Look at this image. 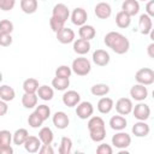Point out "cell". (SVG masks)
<instances>
[{
	"label": "cell",
	"mask_w": 154,
	"mask_h": 154,
	"mask_svg": "<svg viewBox=\"0 0 154 154\" xmlns=\"http://www.w3.org/2000/svg\"><path fill=\"white\" fill-rule=\"evenodd\" d=\"M105 45L111 48L116 54H125L130 49V42L126 36L118 31H109L105 35Z\"/></svg>",
	"instance_id": "1"
},
{
	"label": "cell",
	"mask_w": 154,
	"mask_h": 154,
	"mask_svg": "<svg viewBox=\"0 0 154 154\" xmlns=\"http://www.w3.org/2000/svg\"><path fill=\"white\" fill-rule=\"evenodd\" d=\"M71 70L77 76H87L91 70V64L87 58L79 57V58H76L72 61Z\"/></svg>",
	"instance_id": "2"
},
{
	"label": "cell",
	"mask_w": 154,
	"mask_h": 154,
	"mask_svg": "<svg viewBox=\"0 0 154 154\" xmlns=\"http://www.w3.org/2000/svg\"><path fill=\"white\" fill-rule=\"evenodd\" d=\"M135 79L140 84L150 85L154 83V71L149 67H142L135 73Z\"/></svg>",
	"instance_id": "3"
},
{
	"label": "cell",
	"mask_w": 154,
	"mask_h": 154,
	"mask_svg": "<svg viewBox=\"0 0 154 154\" xmlns=\"http://www.w3.org/2000/svg\"><path fill=\"white\" fill-rule=\"evenodd\" d=\"M112 144L118 149H125L131 144V136L123 130L118 131L116 135L112 136Z\"/></svg>",
	"instance_id": "4"
},
{
	"label": "cell",
	"mask_w": 154,
	"mask_h": 154,
	"mask_svg": "<svg viewBox=\"0 0 154 154\" xmlns=\"http://www.w3.org/2000/svg\"><path fill=\"white\" fill-rule=\"evenodd\" d=\"M131 112L137 120H147L150 117V107L142 101H138V103L132 107Z\"/></svg>",
	"instance_id": "5"
},
{
	"label": "cell",
	"mask_w": 154,
	"mask_h": 154,
	"mask_svg": "<svg viewBox=\"0 0 154 154\" xmlns=\"http://www.w3.org/2000/svg\"><path fill=\"white\" fill-rule=\"evenodd\" d=\"M52 17L63 22V23H65L70 17V10L65 4L59 2V4L54 5V7L52 10Z\"/></svg>",
	"instance_id": "6"
},
{
	"label": "cell",
	"mask_w": 154,
	"mask_h": 154,
	"mask_svg": "<svg viewBox=\"0 0 154 154\" xmlns=\"http://www.w3.org/2000/svg\"><path fill=\"white\" fill-rule=\"evenodd\" d=\"M94 113V106L89 101H82L76 106V114L79 119H88Z\"/></svg>",
	"instance_id": "7"
},
{
	"label": "cell",
	"mask_w": 154,
	"mask_h": 154,
	"mask_svg": "<svg viewBox=\"0 0 154 154\" xmlns=\"http://www.w3.org/2000/svg\"><path fill=\"white\" fill-rule=\"evenodd\" d=\"M132 107H134L132 101L129 97H120L116 102V111L118 112V114H122V116L130 114L132 111Z\"/></svg>",
	"instance_id": "8"
},
{
	"label": "cell",
	"mask_w": 154,
	"mask_h": 154,
	"mask_svg": "<svg viewBox=\"0 0 154 154\" xmlns=\"http://www.w3.org/2000/svg\"><path fill=\"white\" fill-rule=\"evenodd\" d=\"M52 122H53V125L59 129V130H64L69 126L70 124V119H69V116L63 112V111H58L53 114L52 117Z\"/></svg>",
	"instance_id": "9"
},
{
	"label": "cell",
	"mask_w": 154,
	"mask_h": 154,
	"mask_svg": "<svg viewBox=\"0 0 154 154\" xmlns=\"http://www.w3.org/2000/svg\"><path fill=\"white\" fill-rule=\"evenodd\" d=\"M130 96L136 101H144L148 97V89L143 84H135L130 89Z\"/></svg>",
	"instance_id": "10"
},
{
	"label": "cell",
	"mask_w": 154,
	"mask_h": 154,
	"mask_svg": "<svg viewBox=\"0 0 154 154\" xmlns=\"http://www.w3.org/2000/svg\"><path fill=\"white\" fill-rule=\"evenodd\" d=\"M87 19H88V13L83 7H76L71 13V22L77 26L85 24Z\"/></svg>",
	"instance_id": "11"
},
{
	"label": "cell",
	"mask_w": 154,
	"mask_h": 154,
	"mask_svg": "<svg viewBox=\"0 0 154 154\" xmlns=\"http://www.w3.org/2000/svg\"><path fill=\"white\" fill-rule=\"evenodd\" d=\"M138 29L142 35H149V32L153 30V20L152 17H149L147 13H143L140 16L138 19Z\"/></svg>",
	"instance_id": "12"
},
{
	"label": "cell",
	"mask_w": 154,
	"mask_h": 154,
	"mask_svg": "<svg viewBox=\"0 0 154 154\" xmlns=\"http://www.w3.org/2000/svg\"><path fill=\"white\" fill-rule=\"evenodd\" d=\"M81 102V95L76 90H67L63 95V103L67 107H75Z\"/></svg>",
	"instance_id": "13"
},
{
	"label": "cell",
	"mask_w": 154,
	"mask_h": 154,
	"mask_svg": "<svg viewBox=\"0 0 154 154\" xmlns=\"http://www.w3.org/2000/svg\"><path fill=\"white\" fill-rule=\"evenodd\" d=\"M94 13L100 19H107L112 14V7L107 2H99L94 8Z\"/></svg>",
	"instance_id": "14"
},
{
	"label": "cell",
	"mask_w": 154,
	"mask_h": 154,
	"mask_svg": "<svg viewBox=\"0 0 154 154\" xmlns=\"http://www.w3.org/2000/svg\"><path fill=\"white\" fill-rule=\"evenodd\" d=\"M55 34H57L58 41L60 43H63V45H67V43H71V42L75 41V31L72 29H70V28H65L64 26L63 29H60Z\"/></svg>",
	"instance_id": "15"
},
{
	"label": "cell",
	"mask_w": 154,
	"mask_h": 154,
	"mask_svg": "<svg viewBox=\"0 0 154 154\" xmlns=\"http://www.w3.org/2000/svg\"><path fill=\"white\" fill-rule=\"evenodd\" d=\"M131 131H132V134H134L136 137H146V136L149 135L150 128H149V125L146 123V120H138V122H136V123L132 125Z\"/></svg>",
	"instance_id": "16"
},
{
	"label": "cell",
	"mask_w": 154,
	"mask_h": 154,
	"mask_svg": "<svg viewBox=\"0 0 154 154\" xmlns=\"http://www.w3.org/2000/svg\"><path fill=\"white\" fill-rule=\"evenodd\" d=\"M122 11L130 17L136 16L140 12V2L137 0H124L122 4Z\"/></svg>",
	"instance_id": "17"
},
{
	"label": "cell",
	"mask_w": 154,
	"mask_h": 154,
	"mask_svg": "<svg viewBox=\"0 0 154 154\" xmlns=\"http://www.w3.org/2000/svg\"><path fill=\"white\" fill-rule=\"evenodd\" d=\"M109 60H111V57L108 52H106L105 49H96L93 53V61L97 66H106L109 63Z\"/></svg>",
	"instance_id": "18"
},
{
	"label": "cell",
	"mask_w": 154,
	"mask_h": 154,
	"mask_svg": "<svg viewBox=\"0 0 154 154\" xmlns=\"http://www.w3.org/2000/svg\"><path fill=\"white\" fill-rule=\"evenodd\" d=\"M41 144L42 143L37 136H28V138L23 143V146L28 153H37Z\"/></svg>",
	"instance_id": "19"
},
{
	"label": "cell",
	"mask_w": 154,
	"mask_h": 154,
	"mask_svg": "<svg viewBox=\"0 0 154 154\" xmlns=\"http://www.w3.org/2000/svg\"><path fill=\"white\" fill-rule=\"evenodd\" d=\"M90 42L87 41V40H83V38H77L73 41V51L75 53L79 54V55H84L87 54L89 51H90Z\"/></svg>",
	"instance_id": "20"
},
{
	"label": "cell",
	"mask_w": 154,
	"mask_h": 154,
	"mask_svg": "<svg viewBox=\"0 0 154 154\" xmlns=\"http://www.w3.org/2000/svg\"><path fill=\"white\" fill-rule=\"evenodd\" d=\"M78 35L83 40H87V41H90L95 37L96 35V30L93 25H89V24H83L79 26V30H78Z\"/></svg>",
	"instance_id": "21"
},
{
	"label": "cell",
	"mask_w": 154,
	"mask_h": 154,
	"mask_svg": "<svg viewBox=\"0 0 154 154\" xmlns=\"http://www.w3.org/2000/svg\"><path fill=\"white\" fill-rule=\"evenodd\" d=\"M126 124H128V120L125 119L124 116L119 114V116H113L111 119H109V126L112 130H116V131H122L126 128Z\"/></svg>",
	"instance_id": "22"
},
{
	"label": "cell",
	"mask_w": 154,
	"mask_h": 154,
	"mask_svg": "<svg viewBox=\"0 0 154 154\" xmlns=\"http://www.w3.org/2000/svg\"><path fill=\"white\" fill-rule=\"evenodd\" d=\"M114 107V102L111 97H107V96H103L97 102V111L102 114H107L112 111V108Z\"/></svg>",
	"instance_id": "23"
},
{
	"label": "cell",
	"mask_w": 154,
	"mask_h": 154,
	"mask_svg": "<svg viewBox=\"0 0 154 154\" xmlns=\"http://www.w3.org/2000/svg\"><path fill=\"white\" fill-rule=\"evenodd\" d=\"M38 138H40V141H41L42 144H51L53 142L54 134H53V131H52L51 128L43 126L38 131Z\"/></svg>",
	"instance_id": "24"
},
{
	"label": "cell",
	"mask_w": 154,
	"mask_h": 154,
	"mask_svg": "<svg viewBox=\"0 0 154 154\" xmlns=\"http://www.w3.org/2000/svg\"><path fill=\"white\" fill-rule=\"evenodd\" d=\"M36 95L43 100V101H49L53 99L54 96V90L52 87H48V85H40L37 91H36Z\"/></svg>",
	"instance_id": "25"
},
{
	"label": "cell",
	"mask_w": 154,
	"mask_h": 154,
	"mask_svg": "<svg viewBox=\"0 0 154 154\" xmlns=\"http://www.w3.org/2000/svg\"><path fill=\"white\" fill-rule=\"evenodd\" d=\"M37 0H20V10L26 14H32L37 11Z\"/></svg>",
	"instance_id": "26"
},
{
	"label": "cell",
	"mask_w": 154,
	"mask_h": 154,
	"mask_svg": "<svg viewBox=\"0 0 154 154\" xmlns=\"http://www.w3.org/2000/svg\"><path fill=\"white\" fill-rule=\"evenodd\" d=\"M37 100H38V96L36 94H29V93H24L23 96H22V105L30 109V108H34L37 106Z\"/></svg>",
	"instance_id": "27"
},
{
	"label": "cell",
	"mask_w": 154,
	"mask_h": 154,
	"mask_svg": "<svg viewBox=\"0 0 154 154\" xmlns=\"http://www.w3.org/2000/svg\"><path fill=\"white\" fill-rule=\"evenodd\" d=\"M16 96V91L12 87L7 85V84H2L0 85V99L8 102V101H12Z\"/></svg>",
	"instance_id": "28"
},
{
	"label": "cell",
	"mask_w": 154,
	"mask_h": 154,
	"mask_svg": "<svg viewBox=\"0 0 154 154\" xmlns=\"http://www.w3.org/2000/svg\"><path fill=\"white\" fill-rule=\"evenodd\" d=\"M40 84H38V81L36 78H26L24 82H23V90L24 93H29V94H36L37 89H38Z\"/></svg>",
	"instance_id": "29"
},
{
	"label": "cell",
	"mask_w": 154,
	"mask_h": 154,
	"mask_svg": "<svg viewBox=\"0 0 154 154\" xmlns=\"http://www.w3.org/2000/svg\"><path fill=\"white\" fill-rule=\"evenodd\" d=\"M28 136H29L28 130L24 129V128H20V129H17L14 131V134H12V141H13L14 144L22 146L25 142V140L28 138Z\"/></svg>",
	"instance_id": "30"
},
{
	"label": "cell",
	"mask_w": 154,
	"mask_h": 154,
	"mask_svg": "<svg viewBox=\"0 0 154 154\" xmlns=\"http://www.w3.org/2000/svg\"><path fill=\"white\" fill-rule=\"evenodd\" d=\"M131 23V17L129 14H126L125 12L123 11H119L117 14H116V24L118 28L120 29H125L130 25Z\"/></svg>",
	"instance_id": "31"
},
{
	"label": "cell",
	"mask_w": 154,
	"mask_h": 154,
	"mask_svg": "<svg viewBox=\"0 0 154 154\" xmlns=\"http://www.w3.org/2000/svg\"><path fill=\"white\" fill-rule=\"evenodd\" d=\"M69 85H70V78H63V77H57L55 76L52 79V87L55 90H59V91L66 90Z\"/></svg>",
	"instance_id": "32"
},
{
	"label": "cell",
	"mask_w": 154,
	"mask_h": 154,
	"mask_svg": "<svg viewBox=\"0 0 154 154\" xmlns=\"http://www.w3.org/2000/svg\"><path fill=\"white\" fill-rule=\"evenodd\" d=\"M90 93L94 96H105V95H107L109 93V85L108 84H105V83L94 84L90 88Z\"/></svg>",
	"instance_id": "33"
},
{
	"label": "cell",
	"mask_w": 154,
	"mask_h": 154,
	"mask_svg": "<svg viewBox=\"0 0 154 154\" xmlns=\"http://www.w3.org/2000/svg\"><path fill=\"white\" fill-rule=\"evenodd\" d=\"M72 150V140L70 137H61V141H60V146H59V149L58 152L60 154H70Z\"/></svg>",
	"instance_id": "34"
},
{
	"label": "cell",
	"mask_w": 154,
	"mask_h": 154,
	"mask_svg": "<svg viewBox=\"0 0 154 154\" xmlns=\"http://www.w3.org/2000/svg\"><path fill=\"white\" fill-rule=\"evenodd\" d=\"M88 130H95V129H100V128H105V120L101 118V117H97V116H94V117H90L89 120H88Z\"/></svg>",
	"instance_id": "35"
},
{
	"label": "cell",
	"mask_w": 154,
	"mask_h": 154,
	"mask_svg": "<svg viewBox=\"0 0 154 154\" xmlns=\"http://www.w3.org/2000/svg\"><path fill=\"white\" fill-rule=\"evenodd\" d=\"M89 136L91 138V141L94 142H102L106 138V128H100V129H95V130H90L89 131Z\"/></svg>",
	"instance_id": "36"
},
{
	"label": "cell",
	"mask_w": 154,
	"mask_h": 154,
	"mask_svg": "<svg viewBox=\"0 0 154 154\" xmlns=\"http://www.w3.org/2000/svg\"><path fill=\"white\" fill-rule=\"evenodd\" d=\"M43 122H45V120H43L35 111L28 117V124H29V126H31V128H34V129L41 128L42 124H43Z\"/></svg>",
	"instance_id": "37"
},
{
	"label": "cell",
	"mask_w": 154,
	"mask_h": 154,
	"mask_svg": "<svg viewBox=\"0 0 154 154\" xmlns=\"http://www.w3.org/2000/svg\"><path fill=\"white\" fill-rule=\"evenodd\" d=\"M72 73V70L67 65H60L55 70V76L57 77H63V78H70Z\"/></svg>",
	"instance_id": "38"
},
{
	"label": "cell",
	"mask_w": 154,
	"mask_h": 154,
	"mask_svg": "<svg viewBox=\"0 0 154 154\" xmlns=\"http://www.w3.org/2000/svg\"><path fill=\"white\" fill-rule=\"evenodd\" d=\"M35 112H36V113H37V114H38L43 120H47V119L51 117V108H49L47 105H45V103L36 106Z\"/></svg>",
	"instance_id": "39"
},
{
	"label": "cell",
	"mask_w": 154,
	"mask_h": 154,
	"mask_svg": "<svg viewBox=\"0 0 154 154\" xmlns=\"http://www.w3.org/2000/svg\"><path fill=\"white\" fill-rule=\"evenodd\" d=\"M12 142V134L8 130H0V147L10 146Z\"/></svg>",
	"instance_id": "40"
},
{
	"label": "cell",
	"mask_w": 154,
	"mask_h": 154,
	"mask_svg": "<svg viewBox=\"0 0 154 154\" xmlns=\"http://www.w3.org/2000/svg\"><path fill=\"white\" fill-rule=\"evenodd\" d=\"M13 31V23L10 19H2L0 20V32L11 34Z\"/></svg>",
	"instance_id": "41"
},
{
	"label": "cell",
	"mask_w": 154,
	"mask_h": 154,
	"mask_svg": "<svg viewBox=\"0 0 154 154\" xmlns=\"http://www.w3.org/2000/svg\"><path fill=\"white\" fill-rule=\"evenodd\" d=\"M12 36L11 34H6V32H0V46L1 47H8L12 45Z\"/></svg>",
	"instance_id": "42"
},
{
	"label": "cell",
	"mask_w": 154,
	"mask_h": 154,
	"mask_svg": "<svg viewBox=\"0 0 154 154\" xmlns=\"http://www.w3.org/2000/svg\"><path fill=\"white\" fill-rule=\"evenodd\" d=\"M49 25H51V29H52L54 32H58L60 29L64 28L65 23H63V22H60V20H58V19L51 17V18H49Z\"/></svg>",
	"instance_id": "43"
},
{
	"label": "cell",
	"mask_w": 154,
	"mask_h": 154,
	"mask_svg": "<svg viewBox=\"0 0 154 154\" xmlns=\"http://www.w3.org/2000/svg\"><path fill=\"white\" fill-rule=\"evenodd\" d=\"M96 153L97 154H112L113 153V148L107 143H101V144L97 146Z\"/></svg>",
	"instance_id": "44"
},
{
	"label": "cell",
	"mask_w": 154,
	"mask_h": 154,
	"mask_svg": "<svg viewBox=\"0 0 154 154\" xmlns=\"http://www.w3.org/2000/svg\"><path fill=\"white\" fill-rule=\"evenodd\" d=\"M16 5V0H0V10L11 11Z\"/></svg>",
	"instance_id": "45"
},
{
	"label": "cell",
	"mask_w": 154,
	"mask_h": 154,
	"mask_svg": "<svg viewBox=\"0 0 154 154\" xmlns=\"http://www.w3.org/2000/svg\"><path fill=\"white\" fill-rule=\"evenodd\" d=\"M38 153H41V154H53L54 149L52 148L51 144H41V147L38 149Z\"/></svg>",
	"instance_id": "46"
},
{
	"label": "cell",
	"mask_w": 154,
	"mask_h": 154,
	"mask_svg": "<svg viewBox=\"0 0 154 154\" xmlns=\"http://www.w3.org/2000/svg\"><path fill=\"white\" fill-rule=\"evenodd\" d=\"M146 13L152 18L154 17V0H148L146 5Z\"/></svg>",
	"instance_id": "47"
},
{
	"label": "cell",
	"mask_w": 154,
	"mask_h": 154,
	"mask_svg": "<svg viewBox=\"0 0 154 154\" xmlns=\"http://www.w3.org/2000/svg\"><path fill=\"white\" fill-rule=\"evenodd\" d=\"M8 111V106H7V102L1 100L0 99V117H4Z\"/></svg>",
	"instance_id": "48"
},
{
	"label": "cell",
	"mask_w": 154,
	"mask_h": 154,
	"mask_svg": "<svg viewBox=\"0 0 154 154\" xmlns=\"http://www.w3.org/2000/svg\"><path fill=\"white\" fill-rule=\"evenodd\" d=\"M13 153V148L10 146H4V147H0V154H12Z\"/></svg>",
	"instance_id": "49"
},
{
	"label": "cell",
	"mask_w": 154,
	"mask_h": 154,
	"mask_svg": "<svg viewBox=\"0 0 154 154\" xmlns=\"http://www.w3.org/2000/svg\"><path fill=\"white\" fill-rule=\"evenodd\" d=\"M147 53H148L149 58L154 59V42H152V43L147 47Z\"/></svg>",
	"instance_id": "50"
},
{
	"label": "cell",
	"mask_w": 154,
	"mask_h": 154,
	"mask_svg": "<svg viewBox=\"0 0 154 154\" xmlns=\"http://www.w3.org/2000/svg\"><path fill=\"white\" fill-rule=\"evenodd\" d=\"M2 82V73H1V71H0V83Z\"/></svg>",
	"instance_id": "51"
},
{
	"label": "cell",
	"mask_w": 154,
	"mask_h": 154,
	"mask_svg": "<svg viewBox=\"0 0 154 154\" xmlns=\"http://www.w3.org/2000/svg\"><path fill=\"white\" fill-rule=\"evenodd\" d=\"M141 1H148V0H141Z\"/></svg>",
	"instance_id": "52"
},
{
	"label": "cell",
	"mask_w": 154,
	"mask_h": 154,
	"mask_svg": "<svg viewBox=\"0 0 154 154\" xmlns=\"http://www.w3.org/2000/svg\"><path fill=\"white\" fill-rule=\"evenodd\" d=\"M42 1H46V0H42Z\"/></svg>",
	"instance_id": "53"
},
{
	"label": "cell",
	"mask_w": 154,
	"mask_h": 154,
	"mask_svg": "<svg viewBox=\"0 0 154 154\" xmlns=\"http://www.w3.org/2000/svg\"><path fill=\"white\" fill-rule=\"evenodd\" d=\"M116 1H117V0H116Z\"/></svg>",
	"instance_id": "54"
}]
</instances>
